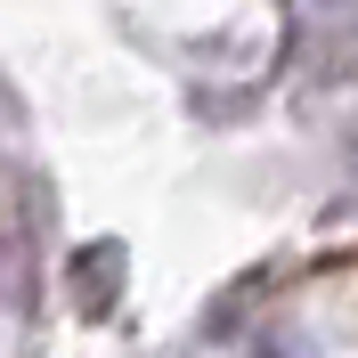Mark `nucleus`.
Instances as JSON below:
<instances>
[{
    "mask_svg": "<svg viewBox=\"0 0 358 358\" xmlns=\"http://www.w3.org/2000/svg\"><path fill=\"white\" fill-rule=\"evenodd\" d=\"M252 358H310V350H301V342H285V334H268V342H261Z\"/></svg>",
    "mask_w": 358,
    "mask_h": 358,
    "instance_id": "1",
    "label": "nucleus"
}]
</instances>
